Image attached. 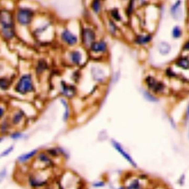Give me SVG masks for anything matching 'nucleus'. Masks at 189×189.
<instances>
[{
  "label": "nucleus",
  "instance_id": "obj_1",
  "mask_svg": "<svg viewBox=\"0 0 189 189\" xmlns=\"http://www.w3.org/2000/svg\"><path fill=\"white\" fill-rule=\"evenodd\" d=\"M0 32L3 37L7 40L12 39L15 35L13 16L7 10L0 11Z\"/></svg>",
  "mask_w": 189,
  "mask_h": 189
},
{
  "label": "nucleus",
  "instance_id": "obj_2",
  "mask_svg": "<svg viewBox=\"0 0 189 189\" xmlns=\"http://www.w3.org/2000/svg\"><path fill=\"white\" fill-rule=\"evenodd\" d=\"M48 170L35 169L31 172L27 176L28 185L32 189H41L49 184L51 175Z\"/></svg>",
  "mask_w": 189,
  "mask_h": 189
},
{
  "label": "nucleus",
  "instance_id": "obj_3",
  "mask_svg": "<svg viewBox=\"0 0 189 189\" xmlns=\"http://www.w3.org/2000/svg\"><path fill=\"white\" fill-rule=\"evenodd\" d=\"M33 162L38 166L35 169L50 170L55 165V160L51 158L44 150L39 151Z\"/></svg>",
  "mask_w": 189,
  "mask_h": 189
},
{
  "label": "nucleus",
  "instance_id": "obj_4",
  "mask_svg": "<svg viewBox=\"0 0 189 189\" xmlns=\"http://www.w3.org/2000/svg\"><path fill=\"white\" fill-rule=\"evenodd\" d=\"M15 89L17 92L21 94H26L33 91V82L30 75L25 74L22 76L17 83Z\"/></svg>",
  "mask_w": 189,
  "mask_h": 189
},
{
  "label": "nucleus",
  "instance_id": "obj_5",
  "mask_svg": "<svg viewBox=\"0 0 189 189\" xmlns=\"http://www.w3.org/2000/svg\"><path fill=\"white\" fill-rule=\"evenodd\" d=\"M33 15V11L30 8H20L17 14V19L19 24L26 26L29 25L31 22Z\"/></svg>",
  "mask_w": 189,
  "mask_h": 189
},
{
  "label": "nucleus",
  "instance_id": "obj_6",
  "mask_svg": "<svg viewBox=\"0 0 189 189\" xmlns=\"http://www.w3.org/2000/svg\"><path fill=\"white\" fill-rule=\"evenodd\" d=\"M39 150L38 149H34L25 153L19 155L17 158L16 161L19 165H27L28 163L33 161L39 153Z\"/></svg>",
  "mask_w": 189,
  "mask_h": 189
},
{
  "label": "nucleus",
  "instance_id": "obj_7",
  "mask_svg": "<svg viewBox=\"0 0 189 189\" xmlns=\"http://www.w3.org/2000/svg\"><path fill=\"white\" fill-rule=\"evenodd\" d=\"M11 121L10 119L6 118L2 121L0 123V136L5 137L10 134L12 128Z\"/></svg>",
  "mask_w": 189,
  "mask_h": 189
},
{
  "label": "nucleus",
  "instance_id": "obj_8",
  "mask_svg": "<svg viewBox=\"0 0 189 189\" xmlns=\"http://www.w3.org/2000/svg\"><path fill=\"white\" fill-rule=\"evenodd\" d=\"M82 37L83 41L85 45H91L93 43V42L95 39V34L91 29L86 28L83 32Z\"/></svg>",
  "mask_w": 189,
  "mask_h": 189
},
{
  "label": "nucleus",
  "instance_id": "obj_9",
  "mask_svg": "<svg viewBox=\"0 0 189 189\" xmlns=\"http://www.w3.org/2000/svg\"><path fill=\"white\" fill-rule=\"evenodd\" d=\"M146 82L147 83L148 87L153 91L159 92L162 91L164 88L163 84L157 82L153 77H148L146 80Z\"/></svg>",
  "mask_w": 189,
  "mask_h": 189
},
{
  "label": "nucleus",
  "instance_id": "obj_10",
  "mask_svg": "<svg viewBox=\"0 0 189 189\" xmlns=\"http://www.w3.org/2000/svg\"><path fill=\"white\" fill-rule=\"evenodd\" d=\"M61 36L63 41L70 45H73L77 42V39L76 36L72 34L68 30L64 31L62 33Z\"/></svg>",
  "mask_w": 189,
  "mask_h": 189
},
{
  "label": "nucleus",
  "instance_id": "obj_11",
  "mask_svg": "<svg viewBox=\"0 0 189 189\" xmlns=\"http://www.w3.org/2000/svg\"><path fill=\"white\" fill-rule=\"evenodd\" d=\"M113 146H114V148H115V149L118 151V152L121 154V155L123 156L126 160H128L130 164H132L133 165H134L135 166H137V165L135 164V163L133 161V160L132 159V158L130 157L128 154L126 153L125 151L123 149L121 148V146L119 145V144H118V142H116L115 141H113Z\"/></svg>",
  "mask_w": 189,
  "mask_h": 189
},
{
  "label": "nucleus",
  "instance_id": "obj_12",
  "mask_svg": "<svg viewBox=\"0 0 189 189\" xmlns=\"http://www.w3.org/2000/svg\"><path fill=\"white\" fill-rule=\"evenodd\" d=\"M25 114L22 111H17L14 114L11 119H10L12 126H16L21 123Z\"/></svg>",
  "mask_w": 189,
  "mask_h": 189
},
{
  "label": "nucleus",
  "instance_id": "obj_13",
  "mask_svg": "<svg viewBox=\"0 0 189 189\" xmlns=\"http://www.w3.org/2000/svg\"><path fill=\"white\" fill-rule=\"evenodd\" d=\"M61 85H62V91L63 95L69 98H71L75 94L76 91L73 86L68 85L64 82H62Z\"/></svg>",
  "mask_w": 189,
  "mask_h": 189
},
{
  "label": "nucleus",
  "instance_id": "obj_14",
  "mask_svg": "<svg viewBox=\"0 0 189 189\" xmlns=\"http://www.w3.org/2000/svg\"><path fill=\"white\" fill-rule=\"evenodd\" d=\"M44 151L51 158L54 160L56 158H58V157L63 153L62 150L59 147H51L48 148L44 150Z\"/></svg>",
  "mask_w": 189,
  "mask_h": 189
},
{
  "label": "nucleus",
  "instance_id": "obj_15",
  "mask_svg": "<svg viewBox=\"0 0 189 189\" xmlns=\"http://www.w3.org/2000/svg\"><path fill=\"white\" fill-rule=\"evenodd\" d=\"M91 49L95 52L104 51L106 49V43L104 42H93L91 46Z\"/></svg>",
  "mask_w": 189,
  "mask_h": 189
},
{
  "label": "nucleus",
  "instance_id": "obj_16",
  "mask_svg": "<svg viewBox=\"0 0 189 189\" xmlns=\"http://www.w3.org/2000/svg\"><path fill=\"white\" fill-rule=\"evenodd\" d=\"M8 135L10 138L14 141L21 140L25 136L24 134L19 130H15L14 132H11Z\"/></svg>",
  "mask_w": 189,
  "mask_h": 189
},
{
  "label": "nucleus",
  "instance_id": "obj_17",
  "mask_svg": "<svg viewBox=\"0 0 189 189\" xmlns=\"http://www.w3.org/2000/svg\"><path fill=\"white\" fill-rule=\"evenodd\" d=\"M14 150V146L13 145H10L8 147L2 151L0 153V158H4L11 155Z\"/></svg>",
  "mask_w": 189,
  "mask_h": 189
},
{
  "label": "nucleus",
  "instance_id": "obj_18",
  "mask_svg": "<svg viewBox=\"0 0 189 189\" xmlns=\"http://www.w3.org/2000/svg\"><path fill=\"white\" fill-rule=\"evenodd\" d=\"M159 51L162 54L166 55L170 52V46L166 42H162L159 46Z\"/></svg>",
  "mask_w": 189,
  "mask_h": 189
},
{
  "label": "nucleus",
  "instance_id": "obj_19",
  "mask_svg": "<svg viewBox=\"0 0 189 189\" xmlns=\"http://www.w3.org/2000/svg\"><path fill=\"white\" fill-rule=\"evenodd\" d=\"M10 85V80L5 77L0 78V89H7Z\"/></svg>",
  "mask_w": 189,
  "mask_h": 189
},
{
  "label": "nucleus",
  "instance_id": "obj_20",
  "mask_svg": "<svg viewBox=\"0 0 189 189\" xmlns=\"http://www.w3.org/2000/svg\"><path fill=\"white\" fill-rule=\"evenodd\" d=\"M71 56L72 60L73 63H76V64L80 63V61L81 60V58H82V56L80 52L78 51H74L72 53Z\"/></svg>",
  "mask_w": 189,
  "mask_h": 189
},
{
  "label": "nucleus",
  "instance_id": "obj_21",
  "mask_svg": "<svg viewBox=\"0 0 189 189\" xmlns=\"http://www.w3.org/2000/svg\"><path fill=\"white\" fill-rule=\"evenodd\" d=\"M177 64L183 68L187 69L189 67V60L187 58H181L177 62Z\"/></svg>",
  "mask_w": 189,
  "mask_h": 189
},
{
  "label": "nucleus",
  "instance_id": "obj_22",
  "mask_svg": "<svg viewBox=\"0 0 189 189\" xmlns=\"http://www.w3.org/2000/svg\"><path fill=\"white\" fill-rule=\"evenodd\" d=\"M151 39V37L150 35L146 36H140L138 37L136 39V41L138 43L143 44V43H147L148 42L150 41Z\"/></svg>",
  "mask_w": 189,
  "mask_h": 189
},
{
  "label": "nucleus",
  "instance_id": "obj_23",
  "mask_svg": "<svg viewBox=\"0 0 189 189\" xmlns=\"http://www.w3.org/2000/svg\"><path fill=\"white\" fill-rule=\"evenodd\" d=\"M126 189H141V185L138 180L132 181Z\"/></svg>",
  "mask_w": 189,
  "mask_h": 189
},
{
  "label": "nucleus",
  "instance_id": "obj_24",
  "mask_svg": "<svg viewBox=\"0 0 189 189\" xmlns=\"http://www.w3.org/2000/svg\"><path fill=\"white\" fill-rule=\"evenodd\" d=\"M61 101H62V103L63 104V105L64 106V107H65V108H66V111H65V113H64V116H63V119H64V121H67V120L68 119V105H67V104L66 101H65L64 100H63V99H62V100H61Z\"/></svg>",
  "mask_w": 189,
  "mask_h": 189
},
{
  "label": "nucleus",
  "instance_id": "obj_25",
  "mask_svg": "<svg viewBox=\"0 0 189 189\" xmlns=\"http://www.w3.org/2000/svg\"><path fill=\"white\" fill-rule=\"evenodd\" d=\"M92 8L96 12H98L101 8V4L98 1H94L92 3Z\"/></svg>",
  "mask_w": 189,
  "mask_h": 189
},
{
  "label": "nucleus",
  "instance_id": "obj_26",
  "mask_svg": "<svg viewBox=\"0 0 189 189\" xmlns=\"http://www.w3.org/2000/svg\"><path fill=\"white\" fill-rule=\"evenodd\" d=\"M173 36L174 37L178 38L181 36V29L178 26H176L174 28L173 31Z\"/></svg>",
  "mask_w": 189,
  "mask_h": 189
},
{
  "label": "nucleus",
  "instance_id": "obj_27",
  "mask_svg": "<svg viewBox=\"0 0 189 189\" xmlns=\"http://www.w3.org/2000/svg\"><path fill=\"white\" fill-rule=\"evenodd\" d=\"M47 67L46 63L45 62H42L39 63L38 67H37V72H39V73H41L43 71L44 69H46Z\"/></svg>",
  "mask_w": 189,
  "mask_h": 189
},
{
  "label": "nucleus",
  "instance_id": "obj_28",
  "mask_svg": "<svg viewBox=\"0 0 189 189\" xmlns=\"http://www.w3.org/2000/svg\"><path fill=\"white\" fill-rule=\"evenodd\" d=\"M7 171L5 168L3 169L0 171V183H1L3 180V179L5 178L7 176Z\"/></svg>",
  "mask_w": 189,
  "mask_h": 189
},
{
  "label": "nucleus",
  "instance_id": "obj_29",
  "mask_svg": "<svg viewBox=\"0 0 189 189\" xmlns=\"http://www.w3.org/2000/svg\"><path fill=\"white\" fill-rule=\"evenodd\" d=\"M112 16H113V17L115 19H117V20H119V19H121V16H120V15L119 14L118 10H117V9L113 10L112 11Z\"/></svg>",
  "mask_w": 189,
  "mask_h": 189
},
{
  "label": "nucleus",
  "instance_id": "obj_30",
  "mask_svg": "<svg viewBox=\"0 0 189 189\" xmlns=\"http://www.w3.org/2000/svg\"><path fill=\"white\" fill-rule=\"evenodd\" d=\"M144 96L146 97V98L149 101H157V99L155 98H154V97H153L151 94H150L148 92H144Z\"/></svg>",
  "mask_w": 189,
  "mask_h": 189
},
{
  "label": "nucleus",
  "instance_id": "obj_31",
  "mask_svg": "<svg viewBox=\"0 0 189 189\" xmlns=\"http://www.w3.org/2000/svg\"><path fill=\"white\" fill-rule=\"evenodd\" d=\"M5 109L2 108V107H0V121H1L3 119V117H4L5 115Z\"/></svg>",
  "mask_w": 189,
  "mask_h": 189
},
{
  "label": "nucleus",
  "instance_id": "obj_32",
  "mask_svg": "<svg viewBox=\"0 0 189 189\" xmlns=\"http://www.w3.org/2000/svg\"><path fill=\"white\" fill-rule=\"evenodd\" d=\"M4 139H5V137H4L0 136V144L3 142V141L4 140Z\"/></svg>",
  "mask_w": 189,
  "mask_h": 189
},
{
  "label": "nucleus",
  "instance_id": "obj_33",
  "mask_svg": "<svg viewBox=\"0 0 189 189\" xmlns=\"http://www.w3.org/2000/svg\"><path fill=\"white\" fill-rule=\"evenodd\" d=\"M185 48H186V49H188V42H187V44H185Z\"/></svg>",
  "mask_w": 189,
  "mask_h": 189
}]
</instances>
